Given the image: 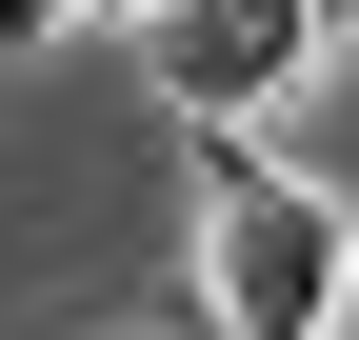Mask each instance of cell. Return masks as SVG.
<instances>
[{
  "label": "cell",
  "instance_id": "1",
  "mask_svg": "<svg viewBox=\"0 0 359 340\" xmlns=\"http://www.w3.org/2000/svg\"><path fill=\"white\" fill-rule=\"evenodd\" d=\"M200 280H219V340H339L359 320V221L320 181H280L240 120H200Z\"/></svg>",
  "mask_w": 359,
  "mask_h": 340
},
{
  "label": "cell",
  "instance_id": "2",
  "mask_svg": "<svg viewBox=\"0 0 359 340\" xmlns=\"http://www.w3.org/2000/svg\"><path fill=\"white\" fill-rule=\"evenodd\" d=\"M140 20H160V100L180 120H259L320 60V0H140Z\"/></svg>",
  "mask_w": 359,
  "mask_h": 340
},
{
  "label": "cell",
  "instance_id": "3",
  "mask_svg": "<svg viewBox=\"0 0 359 340\" xmlns=\"http://www.w3.org/2000/svg\"><path fill=\"white\" fill-rule=\"evenodd\" d=\"M40 20H60V0H0V40H40Z\"/></svg>",
  "mask_w": 359,
  "mask_h": 340
},
{
  "label": "cell",
  "instance_id": "4",
  "mask_svg": "<svg viewBox=\"0 0 359 340\" xmlns=\"http://www.w3.org/2000/svg\"><path fill=\"white\" fill-rule=\"evenodd\" d=\"M60 20H140V0H60Z\"/></svg>",
  "mask_w": 359,
  "mask_h": 340
},
{
  "label": "cell",
  "instance_id": "5",
  "mask_svg": "<svg viewBox=\"0 0 359 340\" xmlns=\"http://www.w3.org/2000/svg\"><path fill=\"white\" fill-rule=\"evenodd\" d=\"M339 20H359V0H320V40H339Z\"/></svg>",
  "mask_w": 359,
  "mask_h": 340
}]
</instances>
